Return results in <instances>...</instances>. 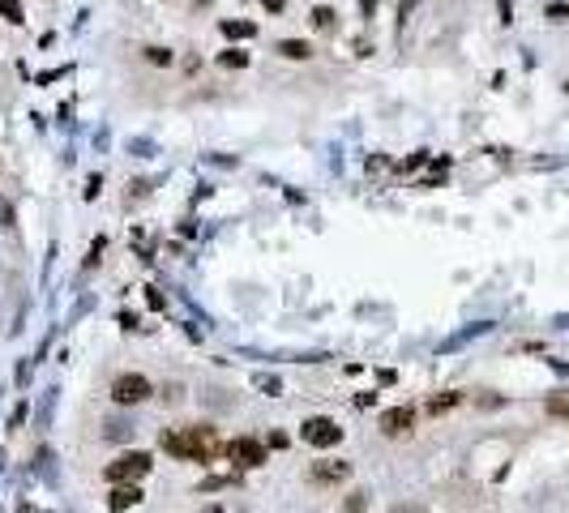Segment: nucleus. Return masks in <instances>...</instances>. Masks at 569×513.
Returning <instances> with one entry per match:
<instances>
[{"label":"nucleus","mask_w":569,"mask_h":513,"mask_svg":"<svg viewBox=\"0 0 569 513\" xmlns=\"http://www.w3.org/2000/svg\"><path fill=\"white\" fill-rule=\"evenodd\" d=\"M334 17H338V13H334V9H326V4H321V9H317V13H313V26H317V30H330V26H334Z\"/></svg>","instance_id":"f3484780"},{"label":"nucleus","mask_w":569,"mask_h":513,"mask_svg":"<svg viewBox=\"0 0 569 513\" xmlns=\"http://www.w3.org/2000/svg\"><path fill=\"white\" fill-rule=\"evenodd\" d=\"M257 390H266V394L274 398V394L283 390V381H278V377H257Z\"/></svg>","instance_id":"aec40b11"},{"label":"nucleus","mask_w":569,"mask_h":513,"mask_svg":"<svg viewBox=\"0 0 569 513\" xmlns=\"http://www.w3.org/2000/svg\"><path fill=\"white\" fill-rule=\"evenodd\" d=\"M458 402H463V394H441V398H433V402H428V411H433V415H441V411H450V407H458Z\"/></svg>","instance_id":"2eb2a0df"},{"label":"nucleus","mask_w":569,"mask_h":513,"mask_svg":"<svg viewBox=\"0 0 569 513\" xmlns=\"http://www.w3.org/2000/svg\"><path fill=\"white\" fill-rule=\"evenodd\" d=\"M488 330H493V325H488V321H480V325H471V330H463L458 338H450V342H445V351H454V347H463L467 338H480V334H488Z\"/></svg>","instance_id":"9b49d317"},{"label":"nucleus","mask_w":569,"mask_h":513,"mask_svg":"<svg viewBox=\"0 0 569 513\" xmlns=\"http://www.w3.org/2000/svg\"><path fill=\"white\" fill-rule=\"evenodd\" d=\"M544 411H548L553 420H569V390L565 394H553V398L544 402Z\"/></svg>","instance_id":"9d476101"},{"label":"nucleus","mask_w":569,"mask_h":513,"mask_svg":"<svg viewBox=\"0 0 569 513\" xmlns=\"http://www.w3.org/2000/svg\"><path fill=\"white\" fill-rule=\"evenodd\" d=\"M278 51H283L287 60H308V56H313V47H308L304 39H283V43H278Z\"/></svg>","instance_id":"1a4fd4ad"},{"label":"nucleus","mask_w":569,"mask_h":513,"mask_svg":"<svg viewBox=\"0 0 569 513\" xmlns=\"http://www.w3.org/2000/svg\"><path fill=\"white\" fill-rule=\"evenodd\" d=\"M300 437H304V445H313V449H334V445L343 441V428H338V420H330V415H313V420L300 424Z\"/></svg>","instance_id":"f03ea898"},{"label":"nucleus","mask_w":569,"mask_h":513,"mask_svg":"<svg viewBox=\"0 0 569 513\" xmlns=\"http://www.w3.org/2000/svg\"><path fill=\"white\" fill-rule=\"evenodd\" d=\"M129 432H133V424H129V420H107V428H103V437H107V441H124Z\"/></svg>","instance_id":"f8f14e48"},{"label":"nucleus","mask_w":569,"mask_h":513,"mask_svg":"<svg viewBox=\"0 0 569 513\" xmlns=\"http://www.w3.org/2000/svg\"><path fill=\"white\" fill-rule=\"evenodd\" d=\"M565 90H569V81H565Z\"/></svg>","instance_id":"a878e982"},{"label":"nucleus","mask_w":569,"mask_h":513,"mask_svg":"<svg viewBox=\"0 0 569 513\" xmlns=\"http://www.w3.org/2000/svg\"><path fill=\"white\" fill-rule=\"evenodd\" d=\"M394 513H428V509H420V505H398Z\"/></svg>","instance_id":"b1692460"},{"label":"nucleus","mask_w":569,"mask_h":513,"mask_svg":"<svg viewBox=\"0 0 569 513\" xmlns=\"http://www.w3.org/2000/svg\"><path fill=\"white\" fill-rule=\"evenodd\" d=\"M51 402H56V390H47V394H43V402H39V424H47V415H51Z\"/></svg>","instance_id":"412c9836"},{"label":"nucleus","mask_w":569,"mask_h":513,"mask_svg":"<svg viewBox=\"0 0 569 513\" xmlns=\"http://www.w3.org/2000/svg\"><path fill=\"white\" fill-rule=\"evenodd\" d=\"M154 394V385L141 377V372H120L116 381H111V398H116V407H137V402H146Z\"/></svg>","instance_id":"7ed1b4c3"},{"label":"nucleus","mask_w":569,"mask_h":513,"mask_svg":"<svg viewBox=\"0 0 569 513\" xmlns=\"http://www.w3.org/2000/svg\"><path fill=\"white\" fill-rule=\"evenodd\" d=\"M223 30H227L231 39H253V34H257L253 21H223Z\"/></svg>","instance_id":"ddd939ff"},{"label":"nucleus","mask_w":569,"mask_h":513,"mask_svg":"<svg viewBox=\"0 0 569 513\" xmlns=\"http://www.w3.org/2000/svg\"><path fill=\"white\" fill-rule=\"evenodd\" d=\"M261 4H266L270 13H283V0H261Z\"/></svg>","instance_id":"5701e85b"},{"label":"nucleus","mask_w":569,"mask_h":513,"mask_svg":"<svg viewBox=\"0 0 569 513\" xmlns=\"http://www.w3.org/2000/svg\"><path fill=\"white\" fill-rule=\"evenodd\" d=\"M137 501H141V488H137V484H120V488L107 497V509H111V513H124V509H133Z\"/></svg>","instance_id":"6e6552de"},{"label":"nucleus","mask_w":569,"mask_h":513,"mask_svg":"<svg viewBox=\"0 0 569 513\" xmlns=\"http://www.w3.org/2000/svg\"><path fill=\"white\" fill-rule=\"evenodd\" d=\"M364 505H368V492H351L343 501V513H364Z\"/></svg>","instance_id":"dca6fc26"},{"label":"nucleus","mask_w":569,"mask_h":513,"mask_svg":"<svg viewBox=\"0 0 569 513\" xmlns=\"http://www.w3.org/2000/svg\"><path fill=\"white\" fill-rule=\"evenodd\" d=\"M146 60L150 64H171V51L167 47H146Z\"/></svg>","instance_id":"6ab92c4d"},{"label":"nucleus","mask_w":569,"mask_h":513,"mask_svg":"<svg viewBox=\"0 0 569 513\" xmlns=\"http://www.w3.org/2000/svg\"><path fill=\"white\" fill-rule=\"evenodd\" d=\"M411 424H416V411H411V407H394V411L381 415V432H386V437H403Z\"/></svg>","instance_id":"423d86ee"},{"label":"nucleus","mask_w":569,"mask_h":513,"mask_svg":"<svg viewBox=\"0 0 569 513\" xmlns=\"http://www.w3.org/2000/svg\"><path fill=\"white\" fill-rule=\"evenodd\" d=\"M218 60H223L227 68H244V64H248V51H223Z\"/></svg>","instance_id":"a211bd4d"},{"label":"nucleus","mask_w":569,"mask_h":513,"mask_svg":"<svg viewBox=\"0 0 569 513\" xmlns=\"http://www.w3.org/2000/svg\"><path fill=\"white\" fill-rule=\"evenodd\" d=\"M206 513H231V509H206Z\"/></svg>","instance_id":"393cba45"},{"label":"nucleus","mask_w":569,"mask_h":513,"mask_svg":"<svg viewBox=\"0 0 569 513\" xmlns=\"http://www.w3.org/2000/svg\"><path fill=\"white\" fill-rule=\"evenodd\" d=\"M150 454H141V449H133V454H120L116 462H107V479L111 484H137L141 475H150Z\"/></svg>","instance_id":"20e7f679"},{"label":"nucleus","mask_w":569,"mask_h":513,"mask_svg":"<svg viewBox=\"0 0 569 513\" xmlns=\"http://www.w3.org/2000/svg\"><path fill=\"white\" fill-rule=\"evenodd\" d=\"M227 458H231L236 467L253 471V467H261V462H266V445H261V441H253V437H236V441L227 445Z\"/></svg>","instance_id":"39448f33"},{"label":"nucleus","mask_w":569,"mask_h":513,"mask_svg":"<svg viewBox=\"0 0 569 513\" xmlns=\"http://www.w3.org/2000/svg\"><path fill=\"white\" fill-rule=\"evenodd\" d=\"M158 445L171 454V458H184V462H210L218 441H214V428L206 424H193V428H167L158 437Z\"/></svg>","instance_id":"f257e3e1"},{"label":"nucleus","mask_w":569,"mask_h":513,"mask_svg":"<svg viewBox=\"0 0 569 513\" xmlns=\"http://www.w3.org/2000/svg\"><path fill=\"white\" fill-rule=\"evenodd\" d=\"M0 13H4V21H13V26H21V21H26L21 0H0Z\"/></svg>","instance_id":"4468645a"},{"label":"nucleus","mask_w":569,"mask_h":513,"mask_svg":"<svg viewBox=\"0 0 569 513\" xmlns=\"http://www.w3.org/2000/svg\"><path fill=\"white\" fill-rule=\"evenodd\" d=\"M347 475H351L347 462H313V471H308L313 484H338V479H347Z\"/></svg>","instance_id":"0eeeda50"},{"label":"nucleus","mask_w":569,"mask_h":513,"mask_svg":"<svg viewBox=\"0 0 569 513\" xmlns=\"http://www.w3.org/2000/svg\"><path fill=\"white\" fill-rule=\"evenodd\" d=\"M565 4H561V0H557V4H548V17H553V21H565Z\"/></svg>","instance_id":"4be33fe9"}]
</instances>
